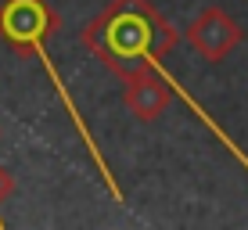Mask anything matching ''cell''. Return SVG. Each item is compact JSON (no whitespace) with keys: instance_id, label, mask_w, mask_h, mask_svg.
<instances>
[{"instance_id":"6da1fadb","label":"cell","mask_w":248,"mask_h":230,"mask_svg":"<svg viewBox=\"0 0 248 230\" xmlns=\"http://www.w3.org/2000/svg\"><path fill=\"white\" fill-rule=\"evenodd\" d=\"M176 40V29L148 0H112L83 29V44L123 79L148 69V54L162 58L166 50H173Z\"/></svg>"},{"instance_id":"7a4b0ae2","label":"cell","mask_w":248,"mask_h":230,"mask_svg":"<svg viewBox=\"0 0 248 230\" xmlns=\"http://www.w3.org/2000/svg\"><path fill=\"white\" fill-rule=\"evenodd\" d=\"M54 29H58V15H54V7H50L47 0H4V4H0V40H4L7 47H15V50H22V54H32L36 61H44L50 83H54L58 97H62L65 112H68V119H72V126H76V133L83 137V148L90 151L93 166H97L101 180H105V187L112 191L115 201H123V187L115 184V176H112V169H108L105 155H101V148H97V140H93L90 126L83 123V115H79V108H76V101H72V93H68L65 79L58 76L54 61H50V54L44 47V40Z\"/></svg>"},{"instance_id":"3957f363","label":"cell","mask_w":248,"mask_h":230,"mask_svg":"<svg viewBox=\"0 0 248 230\" xmlns=\"http://www.w3.org/2000/svg\"><path fill=\"white\" fill-rule=\"evenodd\" d=\"M241 40H245V29L230 18L223 7H205L187 25V44L198 50L205 61H223L227 54L237 50Z\"/></svg>"},{"instance_id":"277c9868","label":"cell","mask_w":248,"mask_h":230,"mask_svg":"<svg viewBox=\"0 0 248 230\" xmlns=\"http://www.w3.org/2000/svg\"><path fill=\"white\" fill-rule=\"evenodd\" d=\"M169 97H173V90H169V83L162 79V72L155 65L126 76L123 105H126V112L133 119H140V123H155V119L169 108Z\"/></svg>"},{"instance_id":"5b68a950","label":"cell","mask_w":248,"mask_h":230,"mask_svg":"<svg viewBox=\"0 0 248 230\" xmlns=\"http://www.w3.org/2000/svg\"><path fill=\"white\" fill-rule=\"evenodd\" d=\"M11 194H15V176L7 173L4 166H0V205H4V201L11 198ZM0 223H4V219H0Z\"/></svg>"}]
</instances>
